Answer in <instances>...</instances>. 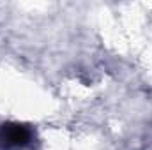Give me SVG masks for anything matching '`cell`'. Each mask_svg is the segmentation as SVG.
I'll return each instance as SVG.
<instances>
[{
  "label": "cell",
  "instance_id": "6da1fadb",
  "mask_svg": "<svg viewBox=\"0 0 152 150\" xmlns=\"http://www.w3.org/2000/svg\"><path fill=\"white\" fill-rule=\"evenodd\" d=\"M0 141L7 149H23L32 141V131L18 122H7L0 127Z\"/></svg>",
  "mask_w": 152,
  "mask_h": 150
}]
</instances>
